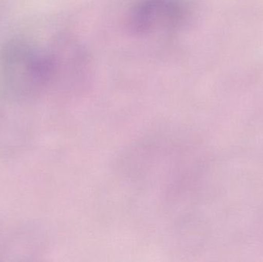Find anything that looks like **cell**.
I'll return each instance as SVG.
<instances>
[{
    "mask_svg": "<svg viewBox=\"0 0 263 262\" xmlns=\"http://www.w3.org/2000/svg\"><path fill=\"white\" fill-rule=\"evenodd\" d=\"M55 78L49 51L24 38L6 42L0 49V95L27 104L43 93Z\"/></svg>",
    "mask_w": 263,
    "mask_h": 262,
    "instance_id": "cell-1",
    "label": "cell"
},
{
    "mask_svg": "<svg viewBox=\"0 0 263 262\" xmlns=\"http://www.w3.org/2000/svg\"><path fill=\"white\" fill-rule=\"evenodd\" d=\"M185 13L182 0H137L132 8L131 26L143 35L168 32L180 26Z\"/></svg>",
    "mask_w": 263,
    "mask_h": 262,
    "instance_id": "cell-2",
    "label": "cell"
},
{
    "mask_svg": "<svg viewBox=\"0 0 263 262\" xmlns=\"http://www.w3.org/2000/svg\"><path fill=\"white\" fill-rule=\"evenodd\" d=\"M23 106L0 95V155L20 152L29 140L30 118L22 112Z\"/></svg>",
    "mask_w": 263,
    "mask_h": 262,
    "instance_id": "cell-3",
    "label": "cell"
},
{
    "mask_svg": "<svg viewBox=\"0 0 263 262\" xmlns=\"http://www.w3.org/2000/svg\"><path fill=\"white\" fill-rule=\"evenodd\" d=\"M33 245L32 229L0 226V261L32 257Z\"/></svg>",
    "mask_w": 263,
    "mask_h": 262,
    "instance_id": "cell-4",
    "label": "cell"
}]
</instances>
